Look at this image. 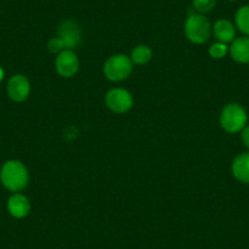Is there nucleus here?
I'll list each match as a JSON object with an SVG mask.
<instances>
[{
  "instance_id": "nucleus-1",
  "label": "nucleus",
  "mask_w": 249,
  "mask_h": 249,
  "mask_svg": "<svg viewBox=\"0 0 249 249\" xmlns=\"http://www.w3.org/2000/svg\"><path fill=\"white\" fill-rule=\"evenodd\" d=\"M30 175L25 164L18 160H8L0 169V181L6 190L18 193L28 184Z\"/></svg>"
},
{
  "instance_id": "nucleus-2",
  "label": "nucleus",
  "mask_w": 249,
  "mask_h": 249,
  "mask_svg": "<svg viewBox=\"0 0 249 249\" xmlns=\"http://www.w3.org/2000/svg\"><path fill=\"white\" fill-rule=\"evenodd\" d=\"M213 27L210 21L204 15L191 13L184 22V35L195 44H203L210 38Z\"/></svg>"
},
{
  "instance_id": "nucleus-3",
  "label": "nucleus",
  "mask_w": 249,
  "mask_h": 249,
  "mask_svg": "<svg viewBox=\"0 0 249 249\" xmlns=\"http://www.w3.org/2000/svg\"><path fill=\"white\" fill-rule=\"evenodd\" d=\"M247 111L237 103L227 104L220 114V124L229 133H237L243 130L247 126Z\"/></svg>"
},
{
  "instance_id": "nucleus-4",
  "label": "nucleus",
  "mask_w": 249,
  "mask_h": 249,
  "mask_svg": "<svg viewBox=\"0 0 249 249\" xmlns=\"http://www.w3.org/2000/svg\"><path fill=\"white\" fill-rule=\"evenodd\" d=\"M133 62L130 56L124 54H116L110 56L104 64V75L112 82H120L132 73Z\"/></svg>"
},
{
  "instance_id": "nucleus-5",
  "label": "nucleus",
  "mask_w": 249,
  "mask_h": 249,
  "mask_svg": "<svg viewBox=\"0 0 249 249\" xmlns=\"http://www.w3.org/2000/svg\"><path fill=\"white\" fill-rule=\"evenodd\" d=\"M105 104L115 114H124L133 107V97L124 88H114L105 95Z\"/></svg>"
},
{
  "instance_id": "nucleus-6",
  "label": "nucleus",
  "mask_w": 249,
  "mask_h": 249,
  "mask_svg": "<svg viewBox=\"0 0 249 249\" xmlns=\"http://www.w3.org/2000/svg\"><path fill=\"white\" fill-rule=\"evenodd\" d=\"M55 68L61 77H73L80 69V60L73 50L65 49L57 54L56 60H55Z\"/></svg>"
},
{
  "instance_id": "nucleus-7",
  "label": "nucleus",
  "mask_w": 249,
  "mask_h": 249,
  "mask_svg": "<svg viewBox=\"0 0 249 249\" xmlns=\"http://www.w3.org/2000/svg\"><path fill=\"white\" fill-rule=\"evenodd\" d=\"M59 37L64 42L65 49L73 50L80 45L82 31L77 22L72 20H65L59 26Z\"/></svg>"
},
{
  "instance_id": "nucleus-8",
  "label": "nucleus",
  "mask_w": 249,
  "mask_h": 249,
  "mask_svg": "<svg viewBox=\"0 0 249 249\" xmlns=\"http://www.w3.org/2000/svg\"><path fill=\"white\" fill-rule=\"evenodd\" d=\"M8 95L13 102L22 103L30 97L31 93V83L26 76L23 75H14L9 80L8 87Z\"/></svg>"
},
{
  "instance_id": "nucleus-9",
  "label": "nucleus",
  "mask_w": 249,
  "mask_h": 249,
  "mask_svg": "<svg viewBox=\"0 0 249 249\" xmlns=\"http://www.w3.org/2000/svg\"><path fill=\"white\" fill-rule=\"evenodd\" d=\"M30 199L22 193H14L8 200V212L15 219H23L30 214Z\"/></svg>"
},
{
  "instance_id": "nucleus-10",
  "label": "nucleus",
  "mask_w": 249,
  "mask_h": 249,
  "mask_svg": "<svg viewBox=\"0 0 249 249\" xmlns=\"http://www.w3.org/2000/svg\"><path fill=\"white\" fill-rule=\"evenodd\" d=\"M213 35L216 38L217 42L232 43L236 37V26L226 18L217 20L213 26Z\"/></svg>"
},
{
  "instance_id": "nucleus-11",
  "label": "nucleus",
  "mask_w": 249,
  "mask_h": 249,
  "mask_svg": "<svg viewBox=\"0 0 249 249\" xmlns=\"http://www.w3.org/2000/svg\"><path fill=\"white\" fill-rule=\"evenodd\" d=\"M229 53L232 59L239 64H249V37L234 38L232 44L230 45Z\"/></svg>"
},
{
  "instance_id": "nucleus-12",
  "label": "nucleus",
  "mask_w": 249,
  "mask_h": 249,
  "mask_svg": "<svg viewBox=\"0 0 249 249\" xmlns=\"http://www.w3.org/2000/svg\"><path fill=\"white\" fill-rule=\"evenodd\" d=\"M232 174L239 182L249 184V152L236 157L232 162Z\"/></svg>"
},
{
  "instance_id": "nucleus-13",
  "label": "nucleus",
  "mask_w": 249,
  "mask_h": 249,
  "mask_svg": "<svg viewBox=\"0 0 249 249\" xmlns=\"http://www.w3.org/2000/svg\"><path fill=\"white\" fill-rule=\"evenodd\" d=\"M131 60L136 65H145L152 60L153 50L148 45H137L131 53Z\"/></svg>"
},
{
  "instance_id": "nucleus-14",
  "label": "nucleus",
  "mask_w": 249,
  "mask_h": 249,
  "mask_svg": "<svg viewBox=\"0 0 249 249\" xmlns=\"http://www.w3.org/2000/svg\"><path fill=\"white\" fill-rule=\"evenodd\" d=\"M234 23L244 36L249 37V5H243L237 10L234 15Z\"/></svg>"
},
{
  "instance_id": "nucleus-15",
  "label": "nucleus",
  "mask_w": 249,
  "mask_h": 249,
  "mask_svg": "<svg viewBox=\"0 0 249 249\" xmlns=\"http://www.w3.org/2000/svg\"><path fill=\"white\" fill-rule=\"evenodd\" d=\"M216 1L217 0H193V9L196 13L205 15L214 10V8L216 6Z\"/></svg>"
},
{
  "instance_id": "nucleus-16",
  "label": "nucleus",
  "mask_w": 249,
  "mask_h": 249,
  "mask_svg": "<svg viewBox=\"0 0 249 249\" xmlns=\"http://www.w3.org/2000/svg\"><path fill=\"white\" fill-rule=\"evenodd\" d=\"M227 53H229V47L226 43L216 42L210 45L209 48V55L213 59H222L226 56Z\"/></svg>"
},
{
  "instance_id": "nucleus-17",
  "label": "nucleus",
  "mask_w": 249,
  "mask_h": 249,
  "mask_svg": "<svg viewBox=\"0 0 249 249\" xmlns=\"http://www.w3.org/2000/svg\"><path fill=\"white\" fill-rule=\"evenodd\" d=\"M48 49L54 54H60L62 50H65V45L60 37H54L48 42Z\"/></svg>"
},
{
  "instance_id": "nucleus-18",
  "label": "nucleus",
  "mask_w": 249,
  "mask_h": 249,
  "mask_svg": "<svg viewBox=\"0 0 249 249\" xmlns=\"http://www.w3.org/2000/svg\"><path fill=\"white\" fill-rule=\"evenodd\" d=\"M242 142L249 149V124L242 130Z\"/></svg>"
},
{
  "instance_id": "nucleus-19",
  "label": "nucleus",
  "mask_w": 249,
  "mask_h": 249,
  "mask_svg": "<svg viewBox=\"0 0 249 249\" xmlns=\"http://www.w3.org/2000/svg\"><path fill=\"white\" fill-rule=\"evenodd\" d=\"M3 78H4V70L1 69V66H0V82L3 81Z\"/></svg>"
},
{
  "instance_id": "nucleus-20",
  "label": "nucleus",
  "mask_w": 249,
  "mask_h": 249,
  "mask_svg": "<svg viewBox=\"0 0 249 249\" xmlns=\"http://www.w3.org/2000/svg\"><path fill=\"white\" fill-rule=\"evenodd\" d=\"M229 1H234V0H229Z\"/></svg>"
}]
</instances>
